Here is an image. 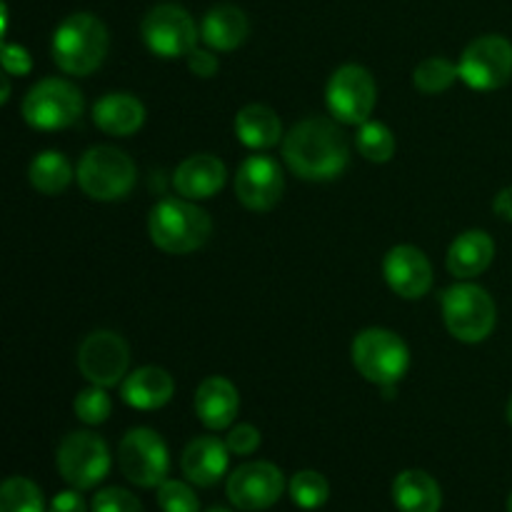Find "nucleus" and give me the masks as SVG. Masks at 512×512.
Segmentation results:
<instances>
[{"mask_svg":"<svg viewBox=\"0 0 512 512\" xmlns=\"http://www.w3.org/2000/svg\"><path fill=\"white\" fill-rule=\"evenodd\" d=\"M235 135L250 150H268L283 138V123L268 105L250 103L235 115Z\"/></svg>","mask_w":512,"mask_h":512,"instance_id":"25","label":"nucleus"},{"mask_svg":"<svg viewBox=\"0 0 512 512\" xmlns=\"http://www.w3.org/2000/svg\"><path fill=\"white\" fill-rule=\"evenodd\" d=\"M325 103L335 120L345 125H363L378 103V85L373 73L363 65H340L328 80Z\"/></svg>","mask_w":512,"mask_h":512,"instance_id":"9","label":"nucleus"},{"mask_svg":"<svg viewBox=\"0 0 512 512\" xmlns=\"http://www.w3.org/2000/svg\"><path fill=\"white\" fill-rule=\"evenodd\" d=\"M458 78H460L458 65L450 63L448 58H440V55L425 58L413 73L415 88H418L420 93H425V95L443 93V90H448L450 85H453Z\"/></svg>","mask_w":512,"mask_h":512,"instance_id":"27","label":"nucleus"},{"mask_svg":"<svg viewBox=\"0 0 512 512\" xmlns=\"http://www.w3.org/2000/svg\"><path fill=\"white\" fill-rule=\"evenodd\" d=\"M225 185V165L215 155L200 153L175 168L173 188L188 200H208Z\"/></svg>","mask_w":512,"mask_h":512,"instance_id":"19","label":"nucleus"},{"mask_svg":"<svg viewBox=\"0 0 512 512\" xmlns=\"http://www.w3.org/2000/svg\"><path fill=\"white\" fill-rule=\"evenodd\" d=\"M393 500L400 512H440L443 490L425 470H403L393 483Z\"/></svg>","mask_w":512,"mask_h":512,"instance_id":"24","label":"nucleus"},{"mask_svg":"<svg viewBox=\"0 0 512 512\" xmlns=\"http://www.w3.org/2000/svg\"><path fill=\"white\" fill-rule=\"evenodd\" d=\"M240 410V395L228 378H205L195 390V415L208 430H225L233 425Z\"/></svg>","mask_w":512,"mask_h":512,"instance_id":"18","label":"nucleus"},{"mask_svg":"<svg viewBox=\"0 0 512 512\" xmlns=\"http://www.w3.org/2000/svg\"><path fill=\"white\" fill-rule=\"evenodd\" d=\"M118 463L125 478L138 488H158L168 480L170 453L165 440L150 428H133L118 445Z\"/></svg>","mask_w":512,"mask_h":512,"instance_id":"10","label":"nucleus"},{"mask_svg":"<svg viewBox=\"0 0 512 512\" xmlns=\"http://www.w3.org/2000/svg\"><path fill=\"white\" fill-rule=\"evenodd\" d=\"M353 365L368 383L388 388L405 378L410 365V350L400 335L385 328H368L355 335Z\"/></svg>","mask_w":512,"mask_h":512,"instance_id":"4","label":"nucleus"},{"mask_svg":"<svg viewBox=\"0 0 512 512\" xmlns=\"http://www.w3.org/2000/svg\"><path fill=\"white\" fill-rule=\"evenodd\" d=\"M460 80L473 90H498L512 78V43L503 35H480L458 63Z\"/></svg>","mask_w":512,"mask_h":512,"instance_id":"12","label":"nucleus"},{"mask_svg":"<svg viewBox=\"0 0 512 512\" xmlns=\"http://www.w3.org/2000/svg\"><path fill=\"white\" fill-rule=\"evenodd\" d=\"M158 505L163 512H200L198 495L180 480H163L158 485Z\"/></svg>","mask_w":512,"mask_h":512,"instance_id":"32","label":"nucleus"},{"mask_svg":"<svg viewBox=\"0 0 512 512\" xmlns=\"http://www.w3.org/2000/svg\"><path fill=\"white\" fill-rule=\"evenodd\" d=\"M260 440L263 438H260V430L255 425L240 423L230 430L228 438H225V445H228V450L233 455H253L260 448Z\"/></svg>","mask_w":512,"mask_h":512,"instance_id":"34","label":"nucleus"},{"mask_svg":"<svg viewBox=\"0 0 512 512\" xmlns=\"http://www.w3.org/2000/svg\"><path fill=\"white\" fill-rule=\"evenodd\" d=\"M80 190L100 203H113L133 190L138 170L133 158L113 145H95L80 158L75 170Z\"/></svg>","mask_w":512,"mask_h":512,"instance_id":"5","label":"nucleus"},{"mask_svg":"<svg viewBox=\"0 0 512 512\" xmlns=\"http://www.w3.org/2000/svg\"><path fill=\"white\" fill-rule=\"evenodd\" d=\"M508 512H512V493H510V498H508Z\"/></svg>","mask_w":512,"mask_h":512,"instance_id":"42","label":"nucleus"},{"mask_svg":"<svg viewBox=\"0 0 512 512\" xmlns=\"http://www.w3.org/2000/svg\"><path fill=\"white\" fill-rule=\"evenodd\" d=\"M140 35L145 45L160 58H180L195 50L200 33L193 15L173 3L155 5L140 23Z\"/></svg>","mask_w":512,"mask_h":512,"instance_id":"11","label":"nucleus"},{"mask_svg":"<svg viewBox=\"0 0 512 512\" xmlns=\"http://www.w3.org/2000/svg\"><path fill=\"white\" fill-rule=\"evenodd\" d=\"M10 75L5 73L3 75V95H0V100H3V103H8V98H10Z\"/></svg>","mask_w":512,"mask_h":512,"instance_id":"39","label":"nucleus"},{"mask_svg":"<svg viewBox=\"0 0 512 512\" xmlns=\"http://www.w3.org/2000/svg\"><path fill=\"white\" fill-rule=\"evenodd\" d=\"M283 170L268 155H250L235 173V195L240 203L255 213L273 210L283 198Z\"/></svg>","mask_w":512,"mask_h":512,"instance_id":"15","label":"nucleus"},{"mask_svg":"<svg viewBox=\"0 0 512 512\" xmlns=\"http://www.w3.org/2000/svg\"><path fill=\"white\" fill-rule=\"evenodd\" d=\"M0 512H45L38 485L28 478H8L0 488Z\"/></svg>","mask_w":512,"mask_h":512,"instance_id":"28","label":"nucleus"},{"mask_svg":"<svg viewBox=\"0 0 512 512\" xmlns=\"http://www.w3.org/2000/svg\"><path fill=\"white\" fill-rule=\"evenodd\" d=\"M60 478L75 490H90L103 483L110 473V450L100 435L78 430L65 435L55 455Z\"/></svg>","mask_w":512,"mask_h":512,"instance_id":"8","label":"nucleus"},{"mask_svg":"<svg viewBox=\"0 0 512 512\" xmlns=\"http://www.w3.org/2000/svg\"><path fill=\"white\" fill-rule=\"evenodd\" d=\"M130 348L113 330H95L80 343L78 368L90 385L113 388L128 378Z\"/></svg>","mask_w":512,"mask_h":512,"instance_id":"13","label":"nucleus"},{"mask_svg":"<svg viewBox=\"0 0 512 512\" xmlns=\"http://www.w3.org/2000/svg\"><path fill=\"white\" fill-rule=\"evenodd\" d=\"M30 185L43 195H60L73 180V168H70L68 158L58 150H45L38 153L30 163L28 170Z\"/></svg>","mask_w":512,"mask_h":512,"instance_id":"26","label":"nucleus"},{"mask_svg":"<svg viewBox=\"0 0 512 512\" xmlns=\"http://www.w3.org/2000/svg\"><path fill=\"white\" fill-rule=\"evenodd\" d=\"M385 283L395 295L405 300H418L433 288V265L415 245H395L383 260Z\"/></svg>","mask_w":512,"mask_h":512,"instance_id":"16","label":"nucleus"},{"mask_svg":"<svg viewBox=\"0 0 512 512\" xmlns=\"http://www.w3.org/2000/svg\"><path fill=\"white\" fill-rule=\"evenodd\" d=\"M283 158L298 178L325 183L348 168L350 145L338 123L328 118H308L293 125L283 138Z\"/></svg>","mask_w":512,"mask_h":512,"instance_id":"1","label":"nucleus"},{"mask_svg":"<svg viewBox=\"0 0 512 512\" xmlns=\"http://www.w3.org/2000/svg\"><path fill=\"white\" fill-rule=\"evenodd\" d=\"M508 423L512 425V398H510V403H508Z\"/></svg>","mask_w":512,"mask_h":512,"instance_id":"40","label":"nucleus"},{"mask_svg":"<svg viewBox=\"0 0 512 512\" xmlns=\"http://www.w3.org/2000/svg\"><path fill=\"white\" fill-rule=\"evenodd\" d=\"M358 150L370 163H388L395 155V135L378 120H365L358 130Z\"/></svg>","mask_w":512,"mask_h":512,"instance_id":"29","label":"nucleus"},{"mask_svg":"<svg viewBox=\"0 0 512 512\" xmlns=\"http://www.w3.org/2000/svg\"><path fill=\"white\" fill-rule=\"evenodd\" d=\"M83 115V93L63 78H45L28 90L23 118L35 130H63Z\"/></svg>","mask_w":512,"mask_h":512,"instance_id":"7","label":"nucleus"},{"mask_svg":"<svg viewBox=\"0 0 512 512\" xmlns=\"http://www.w3.org/2000/svg\"><path fill=\"white\" fill-rule=\"evenodd\" d=\"M443 320L448 333L460 343H483L495 328L498 310L490 293L480 285L458 283L443 293Z\"/></svg>","mask_w":512,"mask_h":512,"instance_id":"6","label":"nucleus"},{"mask_svg":"<svg viewBox=\"0 0 512 512\" xmlns=\"http://www.w3.org/2000/svg\"><path fill=\"white\" fill-rule=\"evenodd\" d=\"M0 60H3V68L8 75H28L33 70V58H30L28 50L23 45L5 43L3 50H0Z\"/></svg>","mask_w":512,"mask_h":512,"instance_id":"35","label":"nucleus"},{"mask_svg":"<svg viewBox=\"0 0 512 512\" xmlns=\"http://www.w3.org/2000/svg\"><path fill=\"white\" fill-rule=\"evenodd\" d=\"M288 488L293 503L303 510L323 508L330 498L328 480H325V475L315 473V470H300V473H295Z\"/></svg>","mask_w":512,"mask_h":512,"instance_id":"30","label":"nucleus"},{"mask_svg":"<svg viewBox=\"0 0 512 512\" xmlns=\"http://www.w3.org/2000/svg\"><path fill=\"white\" fill-rule=\"evenodd\" d=\"M228 463V445H225V440L213 438V435L195 438L193 443H188V448L183 450V458H180V468H183L188 483L200 485V488L218 485L223 475L228 473Z\"/></svg>","mask_w":512,"mask_h":512,"instance_id":"17","label":"nucleus"},{"mask_svg":"<svg viewBox=\"0 0 512 512\" xmlns=\"http://www.w3.org/2000/svg\"><path fill=\"white\" fill-rule=\"evenodd\" d=\"M285 490V478L278 465L268 460L245 463L230 473L225 493L238 510L260 512L273 508Z\"/></svg>","mask_w":512,"mask_h":512,"instance_id":"14","label":"nucleus"},{"mask_svg":"<svg viewBox=\"0 0 512 512\" xmlns=\"http://www.w3.org/2000/svg\"><path fill=\"white\" fill-rule=\"evenodd\" d=\"M495 258V243L485 230H468L458 235L448 250L450 275L460 280H470L483 275Z\"/></svg>","mask_w":512,"mask_h":512,"instance_id":"22","label":"nucleus"},{"mask_svg":"<svg viewBox=\"0 0 512 512\" xmlns=\"http://www.w3.org/2000/svg\"><path fill=\"white\" fill-rule=\"evenodd\" d=\"M188 68L190 73L198 75V78H213V75L218 73L220 63L218 58H215V53H210V50H203V48H195L193 53L188 55Z\"/></svg>","mask_w":512,"mask_h":512,"instance_id":"36","label":"nucleus"},{"mask_svg":"<svg viewBox=\"0 0 512 512\" xmlns=\"http://www.w3.org/2000/svg\"><path fill=\"white\" fill-rule=\"evenodd\" d=\"M493 210H495V215H498V218H503V220H508V223H512V185H510V188L500 190V193L495 195Z\"/></svg>","mask_w":512,"mask_h":512,"instance_id":"38","label":"nucleus"},{"mask_svg":"<svg viewBox=\"0 0 512 512\" xmlns=\"http://www.w3.org/2000/svg\"><path fill=\"white\" fill-rule=\"evenodd\" d=\"M93 512H143V505L135 498L130 490L123 488H105L100 493H95L93 505H90Z\"/></svg>","mask_w":512,"mask_h":512,"instance_id":"33","label":"nucleus"},{"mask_svg":"<svg viewBox=\"0 0 512 512\" xmlns=\"http://www.w3.org/2000/svg\"><path fill=\"white\" fill-rule=\"evenodd\" d=\"M48 512H88V505H85L83 495L80 493H75V490H65V493L55 495Z\"/></svg>","mask_w":512,"mask_h":512,"instance_id":"37","label":"nucleus"},{"mask_svg":"<svg viewBox=\"0 0 512 512\" xmlns=\"http://www.w3.org/2000/svg\"><path fill=\"white\" fill-rule=\"evenodd\" d=\"M73 410L75 415H78V420H83L85 425H100L110 418V413H113V403H110L105 388L93 385V388L80 390L78 398H75L73 403Z\"/></svg>","mask_w":512,"mask_h":512,"instance_id":"31","label":"nucleus"},{"mask_svg":"<svg viewBox=\"0 0 512 512\" xmlns=\"http://www.w3.org/2000/svg\"><path fill=\"white\" fill-rule=\"evenodd\" d=\"M110 48L108 28L93 13H73L55 28L53 60L63 73L90 75L103 65Z\"/></svg>","mask_w":512,"mask_h":512,"instance_id":"3","label":"nucleus"},{"mask_svg":"<svg viewBox=\"0 0 512 512\" xmlns=\"http://www.w3.org/2000/svg\"><path fill=\"white\" fill-rule=\"evenodd\" d=\"M205 512H233V510H228V508H210V510H205Z\"/></svg>","mask_w":512,"mask_h":512,"instance_id":"41","label":"nucleus"},{"mask_svg":"<svg viewBox=\"0 0 512 512\" xmlns=\"http://www.w3.org/2000/svg\"><path fill=\"white\" fill-rule=\"evenodd\" d=\"M248 33V15L230 3L210 8L200 23V38L205 40V45H210L213 50H223V53L240 48L248 40Z\"/></svg>","mask_w":512,"mask_h":512,"instance_id":"23","label":"nucleus"},{"mask_svg":"<svg viewBox=\"0 0 512 512\" xmlns=\"http://www.w3.org/2000/svg\"><path fill=\"white\" fill-rule=\"evenodd\" d=\"M148 233L155 248L168 255L195 253L208 243L213 233L210 215L188 198H163L153 205L148 218Z\"/></svg>","mask_w":512,"mask_h":512,"instance_id":"2","label":"nucleus"},{"mask_svg":"<svg viewBox=\"0 0 512 512\" xmlns=\"http://www.w3.org/2000/svg\"><path fill=\"white\" fill-rule=\"evenodd\" d=\"M175 393V380L168 370L145 365L130 373L120 385V395L135 410H158L170 403Z\"/></svg>","mask_w":512,"mask_h":512,"instance_id":"20","label":"nucleus"},{"mask_svg":"<svg viewBox=\"0 0 512 512\" xmlns=\"http://www.w3.org/2000/svg\"><path fill=\"white\" fill-rule=\"evenodd\" d=\"M93 123L113 138L135 135L145 123V105L130 93H108L93 105Z\"/></svg>","mask_w":512,"mask_h":512,"instance_id":"21","label":"nucleus"}]
</instances>
